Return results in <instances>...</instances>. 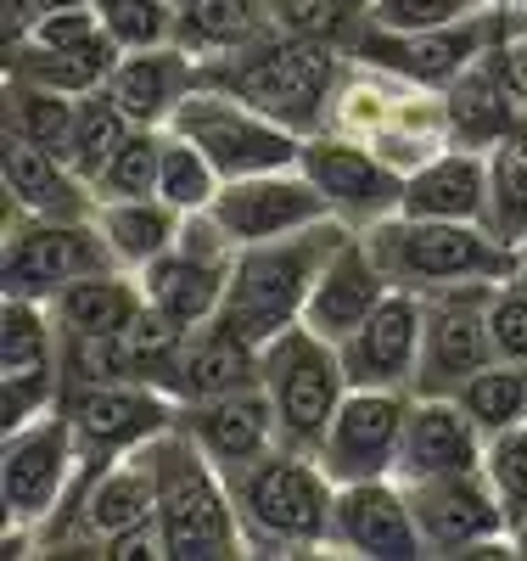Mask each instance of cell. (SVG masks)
<instances>
[{"mask_svg": "<svg viewBox=\"0 0 527 561\" xmlns=\"http://www.w3.org/2000/svg\"><path fill=\"white\" fill-rule=\"evenodd\" d=\"M230 500L242 517L248 556H320L331 550V505L337 483L309 449L275 444L253 466L230 472Z\"/></svg>", "mask_w": 527, "mask_h": 561, "instance_id": "obj_1", "label": "cell"}, {"mask_svg": "<svg viewBox=\"0 0 527 561\" xmlns=\"http://www.w3.org/2000/svg\"><path fill=\"white\" fill-rule=\"evenodd\" d=\"M343 237H348L343 219H320L309 230H293V237L236 248L219 320H230L236 332L253 337V343H270L275 332L298 325L314 280H320V270L331 259V248H337Z\"/></svg>", "mask_w": 527, "mask_h": 561, "instance_id": "obj_2", "label": "cell"}, {"mask_svg": "<svg viewBox=\"0 0 527 561\" xmlns=\"http://www.w3.org/2000/svg\"><path fill=\"white\" fill-rule=\"evenodd\" d=\"M208 79H219L236 96H248L259 113L280 118L286 129L314 135V129H325L331 96H337V84H343V45L270 28L259 45H248V51L208 62Z\"/></svg>", "mask_w": 527, "mask_h": 561, "instance_id": "obj_3", "label": "cell"}, {"mask_svg": "<svg viewBox=\"0 0 527 561\" xmlns=\"http://www.w3.org/2000/svg\"><path fill=\"white\" fill-rule=\"evenodd\" d=\"M365 242L381 259L393 287H410V293H444V287H471V280L522 275V253L500 242L489 225L393 214V219L370 225Z\"/></svg>", "mask_w": 527, "mask_h": 561, "instance_id": "obj_4", "label": "cell"}, {"mask_svg": "<svg viewBox=\"0 0 527 561\" xmlns=\"http://www.w3.org/2000/svg\"><path fill=\"white\" fill-rule=\"evenodd\" d=\"M152 449V478H158V523L174 561H225L248 556L242 517L219 466L191 444L180 427L147 444Z\"/></svg>", "mask_w": 527, "mask_h": 561, "instance_id": "obj_5", "label": "cell"}, {"mask_svg": "<svg viewBox=\"0 0 527 561\" xmlns=\"http://www.w3.org/2000/svg\"><path fill=\"white\" fill-rule=\"evenodd\" d=\"M79 472H84V449L62 410H45L23 427H7V438H0V505H7L0 556L39 550V528L68 500Z\"/></svg>", "mask_w": 527, "mask_h": 561, "instance_id": "obj_6", "label": "cell"}, {"mask_svg": "<svg viewBox=\"0 0 527 561\" xmlns=\"http://www.w3.org/2000/svg\"><path fill=\"white\" fill-rule=\"evenodd\" d=\"M259 388L270 393L275 410V433L286 449H320L331 415L348 399V370L343 348L325 343L309 325H286L270 343H259Z\"/></svg>", "mask_w": 527, "mask_h": 561, "instance_id": "obj_7", "label": "cell"}, {"mask_svg": "<svg viewBox=\"0 0 527 561\" xmlns=\"http://www.w3.org/2000/svg\"><path fill=\"white\" fill-rule=\"evenodd\" d=\"M516 12H477V18H460V23H444V28H421V34H393V28H359L354 34V62L370 68V73H388L399 84H415V90H449L460 73H471L477 62H489L500 51V39L511 34Z\"/></svg>", "mask_w": 527, "mask_h": 561, "instance_id": "obj_8", "label": "cell"}, {"mask_svg": "<svg viewBox=\"0 0 527 561\" xmlns=\"http://www.w3.org/2000/svg\"><path fill=\"white\" fill-rule=\"evenodd\" d=\"M169 129H180L185 140H197L225 180L298 169V158H303V135L298 129H286L280 118L259 113L248 96L225 90L219 79H203L197 90H191V96L174 107Z\"/></svg>", "mask_w": 527, "mask_h": 561, "instance_id": "obj_9", "label": "cell"}, {"mask_svg": "<svg viewBox=\"0 0 527 561\" xmlns=\"http://www.w3.org/2000/svg\"><path fill=\"white\" fill-rule=\"evenodd\" d=\"M95 270H118L95 219H28L7 208V242H0V280H7V293L51 304L62 287H73V280Z\"/></svg>", "mask_w": 527, "mask_h": 561, "instance_id": "obj_10", "label": "cell"}, {"mask_svg": "<svg viewBox=\"0 0 527 561\" xmlns=\"http://www.w3.org/2000/svg\"><path fill=\"white\" fill-rule=\"evenodd\" d=\"M298 169L314 180L331 219H343L348 230H370L404 208V169L393 158H381L370 140L314 129V135H303Z\"/></svg>", "mask_w": 527, "mask_h": 561, "instance_id": "obj_11", "label": "cell"}, {"mask_svg": "<svg viewBox=\"0 0 527 561\" xmlns=\"http://www.w3.org/2000/svg\"><path fill=\"white\" fill-rule=\"evenodd\" d=\"M62 399V332L51 304L7 293L0 309V427L57 410Z\"/></svg>", "mask_w": 527, "mask_h": 561, "instance_id": "obj_12", "label": "cell"}, {"mask_svg": "<svg viewBox=\"0 0 527 561\" xmlns=\"http://www.w3.org/2000/svg\"><path fill=\"white\" fill-rule=\"evenodd\" d=\"M404 494H410L426 556H516L511 517L483 472L421 478V483H404Z\"/></svg>", "mask_w": 527, "mask_h": 561, "instance_id": "obj_13", "label": "cell"}, {"mask_svg": "<svg viewBox=\"0 0 527 561\" xmlns=\"http://www.w3.org/2000/svg\"><path fill=\"white\" fill-rule=\"evenodd\" d=\"M57 410L73 421L84 460H118L129 449H147L180 421V399L152 382H73L62 388Z\"/></svg>", "mask_w": 527, "mask_h": 561, "instance_id": "obj_14", "label": "cell"}, {"mask_svg": "<svg viewBox=\"0 0 527 561\" xmlns=\"http://www.w3.org/2000/svg\"><path fill=\"white\" fill-rule=\"evenodd\" d=\"M415 393L399 388H348L343 410L314 449V460L331 472V483H370V478H399V449H404V421Z\"/></svg>", "mask_w": 527, "mask_h": 561, "instance_id": "obj_15", "label": "cell"}, {"mask_svg": "<svg viewBox=\"0 0 527 561\" xmlns=\"http://www.w3.org/2000/svg\"><path fill=\"white\" fill-rule=\"evenodd\" d=\"M489 287H494V280H471V287L421 293V298H426V325H421L415 393H460V388L477 377V370L494 365Z\"/></svg>", "mask_w": 527, "mask_h": 561, "instance_id": "obj_16", "label": "cell"}, {"mask_svg": "<svg viewBox=\"0 0 527 561\" xmlns=\"http://www.w3.org/2000/svg\"><path fill=\"white\" fill-rule=\"evenodd\" d=\"M208 214L236 248L275 242V237H293V230H309V225L331 219L325 197L314 192V180L303 169H270V174L225 180Z\"/></svg>", "mask_w": 527, "mask_h": 561, "instance_id": "obj_17", "label": "cell"}, {"mask_svg": "<svg viewBox=\"0 0 527 561\" xmlns=\"http://www.w3.org/2000/svg\"><path fill=\"white\" fill-rule=\"evenodd\" d=\"M421 325H426V298L410 287H393L370 309V320L354 337H343V370L348 388H399L415 393L421 370Z\"/></svg>", "mask_w": 527, "mask_h": 561, "instance_id": "obj_18", "label": "cell"}, {"mask_svg": "<svg viewBox=\"0 0 527 561\" xmlns=\"http://www.w3.org/2000/svg\"><path fill=\"white\" fill-rule=\"evenodd\" d=\"M331 550L337 556H365V561L426 556L404 483L399 478L337 483V505H331Z\"/></svg>", "mask_w": 527, "mask_h": 561, "instance_id": "obj_19", "label": "cell"}, {"mask_svg": "<svg viewBox=\"0 0 527 561\" xmlns=\"http://www.w3.org/2000/svg\"><path fill=\"white\" fill-rule=\"evenodd\" d=\"M388 293H393V280H388V270H381V259L370 253L365 230H348V237L331 248L314 293L303 304V325L320 332L325 343H343L370 320V309Z\"/></svg>", "mask_w": 527, "mask_h": 561, "instance_id": "obj_20", "label": "cell"}, {"mask_svg": "<svg viewBox=\"0 0 527 561\" xmlns=\"http://www.w3.org/2000/svg\"><path fill=\"white\" fill-rule=\"evenodd\" d=\"M483 449H489V433L466 415L455 393H415L410 421H404V449H399V483L483 472Z\"/></svg>", "mask_w": 527, "mask_h": 561, "instance_id": "obj_21", "label": "cell"}, {"mask_svg": "<svg viewBox=\"0 0 527 561\" xmlns=\"http://www.w3.org/2000/svg\"><path fill=\"white\" fill-rule=\"evenodd\" d=\"M174 427L197 444L219 472H242L259 455H270L280 444L275 433V410L264 388H242V393H219V399H197V404H180Z\"/></svg>", "mask_w": 527, "mask_h": 561, "instance_id": "obj_22", "label": "cell"}, {"mask_svg": "<svg viewBox=\"0 0 527 561\" xmlns=\"http://www.w3.org/2000/svg\"><path fill=\"white\" fill-rule=\"evenodd\" d=\"M208 79V62L191 51V45L169 39L152 51H124L118 68L107 73V96L147 129H169L174 107Z\"/></svg>", "mask_w": 527, "mask_h": 561, "instance_id": "obj_23", "label": "cell"}, {"mask_svg": "<svg viewBox=\"0 0 527 561\" xmlns=\"http://www.w3.org/2000/svg\"><path fill=\"white\" fill-rule=\"evenodd\" d=\"M0 174H7V208L12 214H28V219H90V208H95L84 174L62 152L39 147V140H28V135L7 129V140H0Z\"/></svg>", "mask_w": 527, "mask_h": 561, "instance_id": "obj_24", "label": "cell"}, {"mask_svg": "<svg viewBox=\"0 0 527 561\" xmlns=\"http://www.w3.org/2000/svg\"><path fill=\"white\" fill-rule=\"evenodd\" d=\"M415 219H460L489 225V152L471 147H438L404 174V208Z\"/></svg>", "mask_w": 527, "mask_h": 561, "instance_id": "obj_25", "label": "cell"}, {"mask_svg": "<svg viewBox=\"0 0 527 561\" xmlns=\"http://www.w3.org/2000/svg\"><path fill=\"white\" fill-rule=\"evenodd\" d=\"M259 388V343L242 337L230 320H203L180 337V359H174V399L197 404V399H219V393H242Z\"/></svg>", "mask_w": 527, "mask_h": 561, "instance_id": "obj_26", "label": "cell"}, {"mask_svg": "<svg viewBox=\"0 0 527 561\" xmlns=\"http://www.w3.org/2000/svg\"><path fill=\"white\" fill-rule=\"evenodd\" d=\"M438 102H444V140L449 147H471V152H494L500 140L527 118L511 102V90L500 84L494 57L477 62L471 73H460L449 90H438Z\"/></svg>", "mask_w": 527, "mask_h": 561, "instance_id": "obj_27", "label": "cell"}, {"mask_svg": "<svg viewBox=\"0 0 527 561\" xmlns=\"http://www.w3.org/2000/svg\"><path fill=\"white\" fill-rule=\"evenodd\" d=\"M147 309V287L135 270H95L51 298V320L62 337H118Z\"/></svg>", "mask_w": 527, "mask_h": 561, "instance_id": "obj_28", "label": "cell"}, {"mask_svg": "<svg viewBox=\"0 0 527 561\" xmlns=\"http://www.w3.org/2000/svg\"><path fill=\"white\" fill-rule=\"evenodd\" d=\"M95 230H102V242L113 253L118 270H147L152 259H163L174 242H180V225L185 214L169 208L163 197H118V203H95L90 208Z\"/></svg>", "mask_w": 527, "mask_h": 561, "instance_id": "obj_29", "label": "cell"}, {"mask_svg": "<svg viewBox=\"0 0 527 561\" xmlns=\"http://www.w3.org/2000/svg\"><path fill=\"white\" fill-rule=\"evenodd\" d=\"M118 57H124V45L113 34H95L79 51H45V45L23 39V45H7V79H34V84L68 90V96H84V90L107 84Z\"/></svg>", "mask_w": 527, "mask_h": 561, "instance_id": "obj_30", "label": "cell"}, {"mask_svg": "<svg viewBox=\"0 0 527 561\" xmlns=\"http://www.w3.org/2000/svg\"><path fill=\"white\" fill-rule=\"evenodd\" d=\"M270 28V0H191L180 7V45H191L203 62L248 51Z\"/></svg>", "mask_w": 527, "mask_h": 561, "instance_id": "obj_31", "label": "cell"}, {"mask_svg": "<svg viewBox=\"0 0 527 561\" xmlns=\"http://www.w3.org/2000/svg\"><path fill=\"white\" fill-rule=\"evenodd\" d=\"M489 230L500 242H527V118L489 152Z\"/></svg>", "mask_w": 527, "mask_h": 561, "instance_id": "obj_32", "label": "cell"}, {"mask_svg": "<svg viewBox=\"0 0 527 561\" xmlns=\"http://www.w3.org/2000/svg\"><path fill=\"white\" fill-rule=\"evenodd\" d=\"M163 135L169 129H147L135 124L118 152L90 174V197L95 203H118V197H158V174H163Z\"/></svg>", "mask_w": 527, "mask_h": 561, "instance_id": "obj_33", "label": "cell"}, {"mask_svg": "<svg viewBox=\"0 0 527 561\" xmlns=\"http://www.w3.org/2000/svg\"><path fill=\"white\" fill-rule=\"evenodd\" d=\"M73 113H79V96H68V90L34 84V79H7V129L12 135H28L51 152H68Z\"/></svg>", "mask_w": 527, "mask_h": 561, "instance_id": "obj_34", "label": "cell"}, {"mask_svg": "<svg viewBox=\"0 0 527 561\" xmlns=\"http://www.w3.org/2000/svg\"><path fill=\"white\" fill-rule=\"evenodd\" d=\"M225 174L214 169V158L197 147V140H185L180 129L163 135V174H158V197L180 214H208L214 197H219Z\"/></svg>", "mask_w": 527, "mask_h": 561, "instance_id": "obj_35", "label": "cell"}, {"mask_svg": "<svg viewBox=\"0 0 527 561\" xmlns=\"http://www.w3.org/2000/svg\"><path fill=\"white\" fill-rule=\"evenodd\" d=\"M135 129V118L107 96V84L102 90H84V96H79V113H73V135H68V163L84 174V185H90V174L95 169H102L113 152H118V140Z\"/></svg>", "mask_w": 527, "mask_h": 561, "instance_id": "obj_36", "label": "cell"}, {"mask_svg": "<svg viewBox=\"0 0 527 561\" xmlns=\"http://www.w3.org/2000/svg\"><path fill=\"white\" fill-rule=\"evenodd\" d=\"M455 399L466 404V415L483 433H505V427H516V421H527V365L494 359V365L477 370Z\"/></svg>", "mask_w": 527, "mask_h": 561, "instance_id": "obj_37", "label": "cell"}, {"mask_svg": "<svg viewBox=\"0 0 527 561\" xmlns=\"http://www.w3.org/2000/svg\"><path fill=\"white\" fill-rule=\"evenodd\" d=\"M270 23L298 39H325L354 51V34L365 28V0H270Z\"/></svg>", "mask_w": 527, "mask_h": 561, "instance_id": "obj_38", "label": "cell"}, {"mask_svg": "<svg viewBox=\"0 0 527 561\" xmlns=\"http://www.w3.org/2000/svg\"><path fill=\"white\" fill-rule=\"evenodd\" d=\"M102 28L124 51H152V45L180 39V7L174 0H95Z\"/></svg>", "mask_w": 527, "mask_h": 561, "instance_id": "obj_39", "label": "cell"}, {"mask_svg": "<svg viewBox=\"0 0 527 561\" xmlns=\"http://www.w3.org/2000/svg\"><path fill=\"white\" fill-rule=\"evenodd\" d=\"M483 478L494 483L505 517H527V421L505 433H489V449H483Z\"/></svg>", "mask_w": 527, "mask_h": 561, "instance_id": "obj_40", "label": "cell"}, {"mask_svg": "<svg viewBox=\"0 0 527 561\" xmlns=\"http://www.w3.org/2000/svg\"><path fill=\"white\" fill-rule=\"evenodd\" d=\"M489 12V0H365V23L370 28H393V34H421V28H444L460 18Z\"/></svg>", "mask_w": 527, "mask_h": 561, "instance_id": "obj_41", "label": "cell"}, {"mask_svg": "<svg viewBox=\"0 0 527 561\" xmlns=\"http://www.w3.org/2000/svg\"><path fill=\"white\" fill-rule=\"evenodd\" d=\"M489 337H494V359L527 365V280L522 275L489 287Z\"/></svg>", "mask_w": 527, "mask_h": 561, "instance_id": "obj_42", "label": "cell"}, {"mask_svg": "<svg viewBox=\"0 0 527 561\" xmlns=\"http://www.w3.org/2000/svg\"><path fill=\"white\" fill-rule=\"evenodd\" d=\"M95 34H107L102 18H95V0L90 7H68V12H45L34 23V45H45V51H79V45H90Z\"/></svg>", "mask_w": 527, "mask_h": 561, "instance_id": "obj_43", "label": "cell"}, {"mask_svg": "<svg viewBox=\"0 0 527 561\" xmlns=\"http://www.w3.org/2000/svg\"><path fill=\"white\" fill-rule=\"evenodd\" d=\"M494 73L500 84L511 90V102L527 113V18L511 23V34L500 39V51H494Z\"/></svg>", "mask_w": 527, "mask_h": 561, "instance_id": "obj_44", "label": "cell"}, {"mask_svg": "<svg viewBox=\"0 0 527 561\" xmlns=\"http://www.w3.org/2000/svg\"><path fill=\"white\" fill-rule=\"evenodd\" d=\"M0 34H7V45H23L28 34H34V23H39V7L34 0H0Z\"/></svg>", "mask_w": 527, "mask_h": 561, "instance_id": "obj_45", "label": "cell"}, {"mask_svg": "<svg viewBox=\"0 0 527 561\" xmlns=\"http://www.w3.org/2000/svg\"><path fill=\"white\" fill-rule=\"evenodd\" d=\"M511 550H516V556H527V517H516V523H511Z\"/></svg>", "mask_w": 527, "mask_h": 561, "instance_id": "obj_46", "label": "cell"}, {"mask_svg": "<svg viewBox=\"0 0 527 561\" xmlns=\"http://www.w3.org/2000/svg\"><path fill=\"white\" fill-rule=\"evenodd\" d=\"M34 7H39V18H45V12H68V7H90V0H34Z\"/></svg>", "mask_w": 527, "mask_h": 561, "instance_id": "obj_47", "label": "cell"}, {"mask_svg": "<svg viewBox=\"0 0 527 561\" xmlns=\"http://www.w3.org/2000/svg\"><path fill=\"white\" fill-rule=\"evenodd\" d=\"M489 7H500V12H516V18H527V0H489Z\"/></svg>", "mask_w": 527, "mask_h": 561, "instance_id": "obj_48", "label": "cell"}, {"mask_svg": "<svg viewBox=\"0 0 527 561\" xmlns=\"http://www.w3.org/2000/svg\"><path fill=\"white\" fill-rule=\"evenodd\" d=\"M516 253H522V270H527V242H522V248H516Z\"/></svg>", "mask_w": 527, "mask_h": 561, "instance_id": "obj_49", "label": "cell"}, {"mask_svg": "<svg viewBox=\"0 0 527 561\" xmlns=\"http://www.w3.org/2000/svg\"><path fill=\"white\" fill-rule=\"evenodd\" d=\"M174 7H191V0H174Z\"/></svg>", "mask_w": 527, "mask_h": 561, "instance_id": "obj_50", "label": "cell"}, {"mask_svg": "<svg viewBox=\"0 0 527 561\" xmlns=\"http://www.w3.org/2000/svg\"><path fill=\"white\" fill-rule=\"evenodd\" d=\"M522 280H527V270H522Z\"/></svg>", "mask_w": 527, "mask_h": 561, "instance_id": "obj_51", "label": "cell"}]
</instances>
